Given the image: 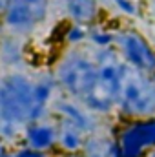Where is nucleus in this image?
Wrapping results in <instances>:
<instances>
[{
    "label": "nucleus",
    "mask_w": 155,
    "mask_h": 157,
    "mask_svg": "<svg viewBox=\"0 0 155 157\" xmlns=\"http://www.w3.org/2000/svg\"><path fill=\"white\" fill-rule=\"evenodd\" d=\"M53 77L57 80V86L68 97L82 101L97 82L99 66L95 64L91 55L71 48L57 62Z\"/></svg>",
    "instance_id": "f257e3e1"
},
{
    "label": "nucleus",
    "mask_w": 155,
    "mask_h": 157,
    "mask_svg": "<svg viewBox=\"0 0 155 157\" xmlns=\"http://www.w3.org/2000/svg\"><path fill=\"white\" fill-rule=\"evenodd\" d=\"M35 80L24 73H7L0 78V122L29 124Z\"/></svg>",
    "instance_id": "f03ea898"
},
{
    "label": "nucleus",
    "mask_w": 155,
    "mask_h": 157,
    "mask_svg": "<svg viewBox=\"0 0 155 157\" xmlns=\"http://www.w3.org/2000/svg\"><path fill=\"white\" fill-rule=\"evenodd\" d=\"M117 112L122 121L144 119L155 115V82L150 73L128 68L122 80Z\"/></svg>",
    "instance_id": "7ed1b4c3"
},
{
    "label": "nucleus",
    "mask_w": 155,
    "mask_h": 157,
    "mask_svg": "<svg viewBox=\"0 0 155 157\" xmlns=\"http://www.w3.org/2000/svg\"><path fill=\"white\" fill-rule=\"evenodd\" d=\"M115 157H148L155 150V115L122 121L113 132Z\"/></svg>",
    "instance_id": "20e7f679"
},
{
    "label": "nucleus",
    "mask_w": 155,
    "mask_h": 157,
    "mask_svg": "<svg viewBox=\"0 0 155 157\" xmlns=\"http://www.w3.org/2000/svg\"><path fill=\"white\" fill-rule=\"evenodd\" d=\"M49 17V0H13L0 17L15 35H31Z\"/></svg>",
    "instance_id": "39448f33"
},
{
    "label": "nucleus",
    "mask_w": 155,
    "mask_h": 157,
    "mask_svg": "<svg viewBox=\"0 0 155 157\" xmlns=\"http://www.w3.org/2000/svg\"><path fill=\"white\" fill-rule=\"evenodd\" d=\"M117 49L120 59L133 70L142 73L155 71V48L141 33L131 29H120L117 33Z\"/></svg>",
    "instance_id": "423d86ee"
},
{
    "label": "nucleus",
    "mask_w": 155,
    "mask_h": 157,
    "mask_svg": "<svg viewBox=\"0 0 155 157\" xmlns=\"http://www.w3.org/2000/svg\"><path fill=\"white\" fill-rule=\"evenodd\" d=\"M53 110L59 115V122L77 128L84 135L95 133L97 128H99L97 117L88 108H84L82 104H78V102L68 99V97H62V99L55 101V108Z\"/></svg>",
    "instance_id": "0eeeda50"
},
{
    "label": "nucleus",
    "mask_w": 155,
    "mask_h": 157,
    "mask_svg": "<svg viewBox=\"0 0 155 157\" xmlns=\"http://www.w3.org/2000/svg\"><path fill=\"white\" fill-rule=\"evenodd\" d=\"M22 141L26 146L49 154L59 144V126L53 122H46V121L29 122L24 126Z\"/></svg>",
    "instance_id": "6e6552de"
},
{
    "label": "nucleus",
    "mask_w": 155,
    "mask_h": 157,
    "mask_svg": "<svg viewBox=\"0 0 155 157\" xmlns=\"http://www.w3.org/2000/svg\"><path fill=\"white\" fill-rule=\"evenodd\" d=\"M57 80L51 75H44L35 80V88H33V110H31V119L29 122H39L44 121V117L49 113V102L55 91Z\"/></svg>",
    "instance_id": "1a4fd4ad"
},
{
    "label": "nucleus",
    "mask_w": 155,
    "mask_h": 157,
    "mask_svg": "<svg viewBox=\"0 0 155 157\" xmlns=\"http://www.w3.org/2000/svg\"><path fill=\"white\" fill-rule=\"evenodd\" d=\"M64 13L70 22L91 28V26H95V22L99 18L100 7H99L97 0H66Z\"/></svg>",
    "instance_id": "9d476101"
},
{
    "label": "nucleus",
    "mask_w": 155,
    "mask_h": 157,
    "mask_svg": "<svg viewBox=\"0 0 155 157\" xmlns=\"http://www.w3.org/2000/svg\"><path fill=\"white\" fill-rule=\"evenodd\" d=\"M82 157H115L117 141L113 135H100V133H89L86 135Z\"/></svg>",
    "instance_id": "9b49d317"
},
{
    "label": "nucleus",
    "mask_w": 155,
    "mask_h": 157,
    "mask_svg": "<svg viewBox=\"0 0 155 157\" xmlns=\"http://www.w3.org/2000/svg\"><path fill=\"white\" fill-rule=\"evenodd\" d=\"M59 148L66 154V155H71V154H80L82 152V146H84V141H86V135L73 128V126H68V124H62L59 122Z\"/></svg>",
    "instance_id": "f8f14e48"
},
{
    "label": "nucleus",
    "mask_w": 155,
    "mask_h": 157,
    "mask_svg": "<svg viewBox=\"0 0 155 157\" xmlns=\"http://www.w3.org/2000/svg\"><path fill=\"white\" fill-rule=\"evenodd\" d=\"M24 60V46L20 39L11 33L0 39V62L2 66H18Z\"/></svg>",
    "instance_id": "ddd939ff"
},
{
    "label": "nucleus",
    "mask_w": 155,
    "mask_h": 157,
    "mask_svg": "<svg viewBox=\"0 0 155 157\" xmlns=\"http://www.w3.org/2000/svg\"><path fill=\"white\" fill-rule=\"evenodd\" d=\"M88 40L95 48H108V46H115L117 33L112 31V29H106V28L95 24V26L88 28Z\"/></svg>",
    "instance_id": "4468645a"
},
{
    "label": "nucleus",
    "mask_w": 155,
    "mask_h": 157,
    "mask_svg": "<svg viewBox=\"0 0 155 157\" xmlns=\"http://www.w3.org/2000/svg\"><path fill=\"white\" fill-rule=\"evenodd\" d=\"M62 40L66 44H70V46H78V44H82V42L88 40V28L82 26V24L70 22L64 28V31H62Z\"/></svg>",
    "instance_id": "2eb2a0df"
},
{
    "label": "nucleus",
    "mask_w": 155,
    "mask_h": 157,
    "mask_svg": "<svg viewBox=\"0 0 155 157\" xmlns=\"http://www.w3.org/2000/svg\"><path fill=\"white\" fill-rule=\"evenodd\" d=\"M91 59L95 60L97 66H106V64H117L120 62V53L115 46H108V48H97L91 55Z\"/></svg>",
    "instance_id": "dca6fc26"
},
{
    "label": "nucleus",
    "mask_w": 155,
    "mask_h": 157,
    "mask_svg": "<svg viewBox=\"0 0 155 157\" xmlns=\"http://www.w3.org/2000/svg\"><path fill=\"white\" fill-rule=\"evenodd\" d=\"M18 124H11V122H0V139H4L6 143H11L18 137Z\"/></svg>",
    "instance_id": "f3484780"
},
{
    "label": "nucleus",
    "mask_w": 155,
    "mask_h": 157,
    "mask_svg": "<svg viewBox=\"0 0 155 157\" xmlns=\"http://www.w3.org/2000/svg\"><path fill=\"white\" fill-rule=\"evenodd\" d=\"M13 157H49V154H47V152H40V150H35V148H31V146L22 144V146H18V148L13 150Z\"/></svg>",
    "instance_id": "a211bd4d"
},
{
    "label": "nucleus",
    "mask_w": 155,
    "mask_h": 157,
    "mask_svg": "<svg viewBox=\"0 0 155 157\" xmlns=\"http://www.w3.org/2000/svg\"><path fill=\"white\" fill-rule=\"evenodd\" d=\"M115 6L124 13V15H137L139 7L133 0H115Z\"/></svg>",
    "instance_id": "6ab92c4d"
},
{
    "label": "nucleus",
    "mask_w": 155,
    "mask_h": 157,
    "mask_svg": "<svg viewBox=\"0 0 155 157\" xmlns=\"http://www.w3.org/2000/svg\"><path fill=\"white\" fill-rule=\"evenodd\" d=\"M0 157H13V150L9 148V143L0 139Z\"/></svg>",
    "instance_id": "aec40b11"
},
{
    "label": "nucleus",
    "mask_w": 155,
    "mask_h": 157,
    "mask_svg": "<svg viewBox=\"0 0 155 157\" xmlns=\"http://www.w3.org/2000/svg\"><path fill=\"white\" fill-rule=\"evenodd\" d=\"M13 0H0V17L7 11V7H9V4H11Z\"/></svg>",
    "instance_id": "412c9836"
},
{
    "label": "nucleus",
    "mask_w": 155,
    "mask_h": 157,
    "mask_svg": "<svg viewBox=\"0 0 155 157\" xmlns=\"http://www.w3.org/2000/svg\"><path fill=\"white\" fill-rule=\"evenodd\" d=\"M4 29H6V26H4V22H2V18H0V39L4 37Z\"/></svg>",
    "instance_id": "4be33fe9"
},
{
    "label": "nucleus",
    "mask_w": 155,
    "mask_h": 157,
    "mask_svg": "<svg viewBox=\"0 0 155 157\" xmlns=\"http://www.w3.org/2000/svg\"><path fill=\"white\" fill-rule=\"evenodd\" d=\"M66 157H82V154H71V155H66Z\"/></svg>",
    "instance_id": "5701e85b"
},
{
    "label": "nucleus",
    "mask_w": 155,
    "mask_h": 157,
    "mask_svg": "<svg viewBox=\"0 0 155 157\" xmlns=\"http://www.w3.org/2000/svg\"><path fill=\"white\" fill-rule=\"evenodd\" d=\"M150 77H152V80L155 82V71H152V73H150Z\"/></svg>",
    "instance_id": "b1692460"
},
{
    "label": "nucleus",
    "mask_w": 155,
    "mask_h": 157,
    "mask_svg": "<svg viewBox=\"0 0 155 157\" xmlns=\"http://www.w3.org/2000/svg\"><path fill=\"white\" fill-rule=\"evenodd\" d=\"M148 157H155V150H153V152H152V154H150Z\"/></svg>",
    "instance_id": "393cba45"
},
{
    "label": "nucleus",
    "mask_w": 155,
    "mask_h": 157,
    "mask_svg": "<svg viewBox=\"0 0 155 157\" xmlns=\"http://www.w3.org/2000/svg\"><path fill=\"white\" fill-rule=\"evenodd\" d=\"M62 2H66V0H62Z\"/></svg>",
    "instance_id": "a878e982"
}]
</instances>
